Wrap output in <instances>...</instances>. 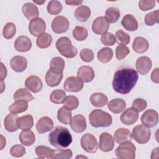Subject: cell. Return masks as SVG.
<instances>
[{
	"label": "cell",
	"mask_w": 159,
	"mask_h": 159,
	"mask_svg": "<svg viewBox=\"0 0 159 159\" xmlns=\"http://www.w3.org/2000/svg\"><path fill=\"white\" fill-rule=\"evenodd\" d=\"M138 78V73L134 69L121 68L117 70L114 75L112 88L118 93L128 94L136 84Z\"/></svg>",
	"instance_id": "6da1fadb"
},
{
	"label": "cell",
	"mask_w": 159,
	"mask_h": 159,
	"mask_svg": "<svg viewBox=\"0 0 159 159\" xmlns=\"http://www.w3.org/2000/svg\"><path fill=\"white\" fill-rule=\"evenodd\" d=\"M50 143L58 148L68 147L72 142V136L68 129L63 126H57L48 136Z\"/></svg>",
	"instance_id": "7a4b0ae2"
},
{
	"label": "cell",
	"mask_w": 159,
	"mask_h": 159,
	"mask_svg": "<svg viewBox=\"0 0 159 159\" xmlns=\"http://www.w3.org/2000/svg\"><path fill=\"white\" fill-rule=\"evenodd\" d=\"M89 120L94 127H106L111 125L112 118L109 113L101 109H94L89 114Z\"/></svg>",
	"instance_id": "3957f363"
},
{
	"label": "cell",
	"mask_w": 159,
	"mask_h": 159,
	"mask_svg": "<svg viewBox=\"0 0 159 159\" xmlns=\"http://www.w3.org/2000/svg\"><path fill=\"white\" fill-rule=\"evenodd\" d=\"M55 46L58 52L66 58H72L78 53L76 48L72 45L71 41L67 37L59 38L55 43Z\"/></svg>",
	"instance_id": "277c9868"
},
{
	"label": "cell",
	"mask_w": 159,
	"mask_h": 159,
	"mask_svg": "<svg viewBox=\"0 0 159 159\" xmlns=\"http://www.w3.org/2000/svg\"><path fill=\"white\" fill-rule=\"evenodd\" d=\"M136 147L130 141L124 142L117 147L115 153L120 159H134L135 157Z\"/></svg>",
	"instance_id": "5b68a950"
},
{
	"label": "cell",
	"mask_w": 159,
	"mask_h": 159,
	"mask_svg": "<svg viewBox=\"0 0 159 159\" xmlns=\"http://www.w3.org/2000/svg\"><path fill=\"white\" fill-rule=\"evenodd\" d=\"M150 136V130L144 125H138L133 128L132 137L140 144L147 143L149 141Z\"/></svg>",
	"instance_id": "8992f818"
},
{
	"label": "cell",
	"mask_w": 159,
	"mask_h": 159,
	"mask_svg": "<svg viewBox=\"0 0 159 159\" xmlns=\"http://www.w3.org/2000/svg\"><path fill=\"white\" fill-rule=\"evenodd\" d=\"M81 145L84 151L90 153H94L98 148L96 139L91 134L87 133L81 139Z\"/></svg>",
	"instance_id": "52a82bcc"
},
{
	"label": "cell",
	"mask_w": 159,
	"mask_h": 159,
	"mask_svg": "<svg viewBox=\"0 0 159 159\" xmlns=\"http://www.w3.org/2000/svg\"><path fill=\"white\" fill-rule=\"evenodd\" d=\"M46 24L42 18H35L31 20L29 24V32L35 37H39L45 31Z\"/></svg>",
	"instance_id": "ba28073f"
},
{
	"label": "cell",
	"mask_w": 159,
	"mask_h": 159,
	"mask_svg": "<svg viewBox=\"0 0 159 159\" xmlns=\"http://www.w3.org/2000/svg\"><path fill=\"white\" fill-rule=\"evenodd\" d=\"M69 25V21L65 17L59 16L53 19L52 29L56 34H63L67 31Z\"/></svg>",
	"instance_id": "9c48e42d"
},
{
	"label": "cell",
	"mask_w": 159,
	"mask_h": 159,
	"mask_svg": "<svg viewBox=\"0 0 159 159\" xmlns=\"http://www.w3.org/2000/svg\"><path fill=\"white\" fill-rule=\"evenodd\" d=\"M140 120L143 125L147 127H153L158 122V112L154 109H148L142 114Z\"/></svg>",
	"instance_id": "30bf717a"
},
{
	"label": "cell",
	"mask_w": 159,
	"mask_h": 159,
	"mask_svg": "<svg viewBox=\"0 0 159 159\" xmlns=\"http://www.w3.org/2000/svg\"><path fill=\"white\" fill-rule=\"evenodd\" d=\"M83 82L75 76L68 77L64 82L63 88L66 91L79 92L83 88Z\"/></svg>",
	"instance_id": "8fae6325"
},
{
	"label": "cell",
	"mask_w": 159,
	"mask_h": 159,
	"mask_svg": "<svg viewBox=\"0 0 159 159\" xmlns=\"http://www.w3.org/2000/svg\"><path fill=\"white\" fill-rule=\"evenodd\" d=\"M114 146V140L112 136L107 132H102L99 137V149L104 152L111 151Z\"/></svg>",
	"instance_id": "7c38bea8"
},
{
	"label": "cell",
	"mask_w": 159,
	"mask_h": 159,
	"mask_svg": "<svg viewBox=\"0 0 159 159\" xmlns=\"http://www.w3.org/2000/svg\"><path fill=\"white\" fill-rule=\"evenodd\" d=\"M109 28V23L107 22L105 17L103 16H100L95 19L92 24L93 31L98 35L107 32Z\"/></svg>",
	"instance_id": "4fadbf2b"
},
{
	"label": "cell",
	"mask_w": 159,
	"mask_h": 159,
	"mask_svg": "<svg viewBox=\"0 0 159 159\" xmlns=\"http://www.w3.org/2000/svg\"><path fill=\"white\" fill-rule=\"evenodd\" d=\"M136 69L137 71L142 75H147L152 67L151 59L148 57H140L136 61Z\"/></svg>",
	"instance_id": "5bb4252c"
},
{
	"label": "cell",
	"mask_w": 159,
	"mask_h": 159,
	"mask_svg": "<svg viewBox=\"0 0 159 159\" xmlns=\"http://www.w3.org/2000/svg\"><path fill=\"white\" fill-rule=\"evenodd\" d=\"M70 126L73 131L81 133L86 129V122L84 117L81 114H77L73 116L70 121Z\"/></svg>",
	"instance_id": "9a60e30c"
},
{
	"label": "cell",
	"mask_w": 159,
	"mask_h": 159,
	"mask_svg": "<svg viewBox=\"0 0 159 159\" xmlns=\"http://www.w3.org/2000/svg\"><path fill=\"white\" fill-rule=\"evenodd\" d=\"M94 71L93 69L89 66L84 65L78 68L77 72V76L83 82H91L94 78Z\"/></svg>",
	"instance_id": "2e32d148"
},
{
	"label": "cell",
	"mask_w": 159,
	"mask_h": 159,
	"mask_svg": "<svg viewBox=\"0 0 159 159\" xmlns=\"http://www.w3.org/2000/svg\"><path fill=\"white\" fill-rule=\"evenodd\" d=\"M139 118V112L132 107L127 109L120 116V121L125 125L134 124Z\"/></svg>",
	"instance_id": "e0dca14e"
},
{
	"label": "cell",
	"mask_w": 159,
	"mask_h": 159,
	"mask_svg": "<svg viewBox=\"0 0 159 159\" xmlns=\"http://www.w3.org/2000/svg\"><path fill=\"white\" fill-rule=\"evenodd\" d=\"M32 42L30 39L25 35H21L17 38L14 42L15 49L20 52H26L30 50Z\"/></svg>",
	"instance_id": "ac0fdd59"
},
{
	"label": "cell",
	"mask_w": 159,
	"mask_h": 159,
	"mask_svg": "<svg viewBox=\"0 0 159 159\" xmlns=\"http://www.w3.org/2000/svg\"><path fill=\"white\" fill-rule=\"evenodd\" d=\"M25 87L33 93H38L41 91L43 84L41 80L35 75L29 76L25 81Z\"/></svg>",
	"instance_id": "d6986e66"
},
{
	"label": "cell",
	"mask_w": 159,
	"mask_h": 159,
	"mask_svg": "<svg viewBox=\"0 0 159 159\" xmlns=\"http://www.w3.org/2000/svg\"><path fill=\"white\" fill-rule=\"evenodd\" d=\"M53 126L52 119L47 116H43L37 121L36 129L39 134H43L53 129Z\"/></svg>",
	"instance_id": "ffe728a7"
},
{
	"label": "cell",
	"mask_w": 159,
	"mask_h": 159,
	"mask_svg": "<svg viewBox=\"0 0 159 159\" xmlns=\"http://www.w3.org/2000/svg\"><path fill=\"white\" fill-rule=\"evenodd\" d=\"M11 68L16 72H22L27 66V61L26 58L22 56H15L10 61Z\"/></svg>",
	"instance_id": "44dd1931"
},
{
	"label": "cell",
	"mask_w": 159,
	"mask_h": 159,
	"mask_svg": "<svg viewBox=\"0 0 159 159\" xmlns=\"http://www.w3.org/2000/svg\"><path fill=\"white\" fill-rule=\"evenodd\" d=\"M22 11L24 16L30 20L37 18L39 15V9L37 6L31 2L24 4L22 7Z\"/></svg>",
	"instance_id": "7402d4cb"
},
{
	"label": "cell",
	"mask_w": 159,
	"mask_h": 159,
	"mask_svg": "<svg viewBox=\"0 0 159 159\" xmlns=\"http://www.w3.org/2000/svg\"><path fill=\"white\" fill-rule=\"evenodd\" d=\"M18 118L19 117L17 114L12 113L7 114L4 120L5 129L9 132H13L17 130L19 128L17 124Z\"/></svg>",
	"instance_id": "603a6c76"
},
{
	"label": "cell",
	"mask_w": 159,
	"mask_h": 159,
	"mask_svg": "<svg viewBox=\"0 0 159 159\" xmlns=\"http://www.w3.org/2000/svg\"><path fill=\"white\" fill-rule=\"evenodd\" d=\"M121 24L123 27L129 31H135L138 29V22L136 18L131 14H126L122 18Z\"/></svg>",
	"instance_id": "cb8c5ba5"
},
{
	"label": "cell",
	"mask_w": 159,
	"mask_h": 159,
	"mask_svg": "<svg viewBox=\"0 0 159 159\" xmlns=\"http://www.w3.org/2000/svg\"><path fill=\"white\" fill-rule=\"evenodd\" d=\"M132 138V137L130 131L125 128L117 129L114 135V139L119 144L125 141H131Z\"/></svg>",
	"instance_id": "d4e9b609"
},
{
	"label": "cell",
	"mask_w": 159,
	"mask_h": 159,
	"mask_svg": "<svg viewBox=\"0 0 159 159\" xmlns=\"http://www.w3.org/2000/svg\"><path fill=\"white\" fill-rule=\"evenodd\" d=\"M107 107L114 114H119L125 109L126 103L122 99L116 98L109 101Z\"/></svg>",
	"instance_id": "484cf974"
},
{
	"label": "cell",
	"mask_w": 159,
	"mask_h": 159,
	"mask_svg": "<svg viewBox=\"0 0 159 159\" xmlns=\"http://www.w3.org/2000/svg\"><path fill=\"white\" fill-rule=\"evenodd\" d=\"M149 44L146 39L142 37H137L133 42L132 48L134 50L139 53H142L147 51Z\"/></svg>",
	"instance_id": "4316f807"
},
{
	"label": "cell",
	"mask_w": 159,
	"mask_h": 159,
	"mask_svg": "<svg viewBox=\"0 0 159 159\" xmlns=\"http://www.w3.org/2000/svg\"><path fill=\"white\" fill-rule=\"evenodd\" d=\"M89 99L91 104L96 107H104L108 102L107 97L101 93H93L90 96Z\"/></svg>",
	"instance_id": "83f0119b"
},
{
	"label": "cell",
	"mask_w": 159,
	"mask_h": 159,
	"mask_svg": "<svg viewBox=\"0 0 159 159\" xmlns=\"http://www.w3.org/2000/svg\"><path fill=\"white\" fill-rule=\"evenodd\" d=\"M63 78L62 74H57L53 73L50 69L45 75V81L48 86L54 87L58 86Z\"/></svg>",
	"instance_id": "f1b7e54d"
},
{
	"label": "cell",
	"mask_w": 159,
	"mask_h": 159,
	"mask_svg": "<svg viewBox=\"0 0 159 159\" xmlns=\"http://www.w3.org/2000/svg\"><path fill=\"white\" fill-rule=\"evenodd\" d=\"M19 140L22 144L25 146H30L35 141L34 133L30 130H23L19 136Z\"/></svg>",
	"instance_id": "f546056e"
},
{
	"label": "cell",
	"mask_w": 159,
	"mask_h": 159,
	"mask_svg": "<svg viewBox=\"0 0 159 159\" xmlns=\"http://www.w3.org/2000/svg\"><path fill=\"white\" fill-rule=\"evenodd\" d=\"M18 127L22 130H30L34 125V119L31 115L23 116L17 119Z\"/></svg>",
	"instance_id": "4dcf8cb0"
},
{
	"label": "cell",
	"mask_w": 159,
	"mask_h": 159,
	"mask_svg": "<svg viewBox=\"0 0 159 159\" xmlns=\"http://www.w3.org/2000/svg\"><path fill=\"white\" fill-rule=\"evenodd\" d=\"M65 68V61L59 57H53L50 61V70L55 73L62 74Z\"/></svg>",
	"instance_id": "1f68e13d"
},
{
	"label": "cell",
	"mask_w": 159,
	"mask_h": 159,
	"mask_svg": "<svg viewBox=\"0 0 159 159\" xmlns=\"http://www.w3.org/2000/svg\"><path fill=\"white\" fill-rule=\"evenodd\" d=\"M28 109V103L27 101L24 100H18L15 101L14 103H12L9 107V111L15 114H17L19 113H22L25 112Z\"/></svg>",
	"instance_id": "d6a6232c"
},
{
	"label": "cell",
	"mask_w": 159,
	"mask_h": 159,
	"mask_svg": "<svg viewBox=\"0 0 159 159\" xmlns=\"http://www.w3.org/2000/svg\"><path fill=\"white\" fill-rule=\"evenodd\" d=\"M91 16V10L86 6H79L75 12V16L80 22H86Z\"/></svg>",
	"instance_id": "836d02e7"
},
{
	"label": "cell",
	"mask_w": 159,
	"mask_h": 159,
	"mask_svg": "<svg viewBox=\"0 0 159 159\" xmlns=\"http://www.w3.org/2000/svg\"><path fill=\"white\" fill-rule=\"evenodd\" d=\"M57 119L62 124L68 125L71 119V112L65 107H61L57 112Z\"/></svg>",
	"instance_id": "e575fe53"
},
{
	"label": "cell",
	"mask_w": 159,
	"mask_h": 159,
	"mask_svg": "<svg viewBox=\"0 0 159 159\" xmlns=\"http://www.w3.org/2000/svg\"><path fill=\"white\" fill-rule=\"evenodd\" d=\"M35 153L39 158H52L54 150L43 145H39L35 148Z\"/></svg>",
	"instance_id": "d590c367"
},
{
	"label": "cell",
	"mask_w": 159,
	"mask_h": 159,
	"mask_svg": "<svg viewBox=\"0 0 159 159\" xmlns=\"http://www.w3.org/2000/svg\"><path fill=\"white\" fill-rule=\"evenodd\" d=\"M13 98L14 101L24 100L27 102L34 99V97L31 93L25 88H20L17 89L14 94Z\"/></svg>",
	"instance_id": "8d00e7d4"
},
{
	"label": "cell",
	"mask_w": 159,
	"mask_h": 159,
	"mask_svg": "<svg viewBox=\"0 0 159 159\" xmlns=\"http://www.w3.org/2000/svg\"><path fill=\"white\" fill-rule=\"evenodd\" d=\"M52 42L51 35L48 33H43L39 36L36 40V44L40 48H46L50 46Z\"/></svg>",
	"instance_id": "74e56055"
},
{
	"label": "cell",
	"mask_w": 159,
	"mask_h": 159,
	"mask_svg": "<svg viewBox=\"0 0 159 159\" xmlns=\"http://www.w3.org/2000/svg\"><path fill=\"white\" fill-rule=\"evenodd\" d=\"M120 17V11L116 7H109L105 12V18L109 23L116 22Z\"/></svg>",
	"instance_id": "f35d334b"
},
{
	"label": "cell",
	"mask_w": 159,
	"mask_h": 159,
	"mask_svg": "<svg viewBox=\"0 0 159 159\" xmlns=\"http://www.w3.org/2000/svg\"><path fill=\"white\" fill-rule=\"evenodd\" d=\"M98 58L102 63H107L111 60L113 57L112 50L108 47H104L98 52Z\"/></svg>",
	"instance_id": "ab89813d"
},
{
	"label": "cell",
	"mask_w": 159,
	"mask_h": 159,
	"mask_svg": "<svg viewBox=\"0 0 159 159\" xmlns=\"http://www.w3.org/2000/svg\"><path fill=\"white\" fill-rule=\"evenodd\" d=\"M66 98V93L62 89H55L50 94V99L55 104H61Z\"/></svg>",
	"instance_id": "60d3db41"
},
{
	"label": "cell",
	"mask_w": 159,
	"mask_h": 159,
	"mask_svg": "<svg viewBox=\"0 0 159 159\" xmlns=\"http://www.w3.org/2000/svg\"><path fill=\"white\" fill-rule=\"evenodd\" d=\"M88 30L84 27L76 26L73 30V36L77 41H83L88 37Z\"/></svg>",
	"instance_id": "b9f144b4"
},
{
	"label": "cell",
	"mask_w": 159,
	"mask_h": 159,
	"mask_svg": "<svg viewBox=\"0 0 159 159\" xmlns=\"http://www.w3.org/2000/svg\"><path fill=\"white\" fill-rule=\"evenodd\" d=\"M63 6L61 2L58 1H50L47 5V11L51 15H57L61 12Z\"/></svg>",
	"instance_id": "7bdbcfd3"
},
{
	"label": "cell",
	"mask_w": 159,
	"mask_h": 159,
	"mask_svg": "<svg viewBox=\"0 0 159 159\" xmlns=\"http://www.w3.org/2000/svg\"><path fill=\"white\" fill-rule=\"evenodd\" d=\"M159 22V11L156 10L154 11L147 13L145 17V23L148 26H152L155 24Z\"/></svg>",
	"instance_id": "ee69618b"
},
{
	"label": "cell",
	"mask_w": 159,
	"mask_h": 159,
	"mask_svg": "<svg viewBox=\"0 0 159 159\" xmlns=\"http://www.w3.org/2000/svg\"><path fill=\"white\" fill-rule=\"evenodd\" d=\"M64 107H66L69 110H75L79 106L78 99L75 96H68L65 98L63 102Z\"/></svg>",
	"instance_id": "f6af8a7d"
},
{
	"label": "cell",
	"mask_w": 159,
	"mask_h": 159,
	"mask_svg": "<svg viewBox=\"0 0 159 159\" xmlns=\"http://www.w3.org/2000/svg\"><path fill=\"white\" fill-rule=\"evenodd\" d=\"M16 32V25L12 22H7L4 27L2 30L3 37L6 39H12Z\"/></svg>",
	"instance_id": "bcb514c9"
},
{
	"label": "cell",
	"mask_w": 159,
	"mask_h": 159,
	"mask_svg": "<svg viewBox=\"0 0 159 159\" xmlns=\"http://www.w3.org/2000/svg\"><path fill=\"white\" fill-rule=\"evenodd\" d=\"M73 152L70 149L64 150L60 148L58 150H54V153L52 156L53 159H69L72 157Z\"/></svg>",
	"instance_id": "7dc6e473"
},
{
	"label": "cell",
	"mask_w": 159,
	"mask_h": 159,
	"mask_svg": "<svg viewBox=\"0 0 159 159\" xmlns=\"http://www.w3.org/2000/svg\"><path fill=\"white\" fill-rule=\"evenodd\" d=\"M115 38L116 42L119 44H122V45H127L130 39V35L127 34L124 32L122 30L119 29L118 30L116 34H115Z\"/></svg>",
	"instance_id": "c3c4849f"
},
{
	"label": "cell",
	"mask_w": 159,
	"mask_h": 159,
	"mask_svg": "<svg viewBox=\"0 0 159 159\" xmlns=\"http://www.w3.org/2000/svg\"><path fill=\"white\" fill-rule=\"evenodd\" d=\"M130 53V50L129 48L122 44H119L116 49V57L119 60H123L125 58L128 54Z\"/></svg>",
	"instance_id": "681fc988"
},
{
	"label": "cell",
	"mask_w": 159,
	"mask_h": 159,
	"mask_svg": "<svg viewBox=\"0 0 159 159\" xmlns=\"http://www.w3.org/2000/svg\"><path fill=\"white\" fill-rule=\"evenodd\" d=\"M101 41L102 43L106 46H112L116 42L115 36L110 32H106L102 34Z\"/></svg>",
	"instance_id": "f907efd6"
},
{
	"label": "cell",
	"mask_w": 159,
	"mask_h": 159,
	"mask_svg": "<svg viewBox=\"0 0 159 159\" xmlns=\"http://www.w3.org/2000/svg\"><path fill=\"white\" fill-rule=\"evenodd\" d=\"M10 153L12 157H21L25 154V148L21 145H15L11 148Z\"/></svg>",
	"instance_id": "816d5d0a"
},
{
	"label": "cell",
	"mask_w": 159,
	"mask_h": 159,
	"mask_svg": "<svg viewBox=\"0 0 159 159\" xmlns=\"http://www.w3.org/2000/svg\"><path fill=\"white\" fill-rule=\"evenodd\" d=\"M81 59L85 62H91L94 60V53L89 48H83L80 53Z\"/></svg>",
	"instance_id": "f5cc1de1"
},
{
	"label": "cell",
	"mask_w": 159,
	"mask_h": 159,
	"mask_svg": "<svg viewBox=\"0 0 159 159\" xmlns=\"http://www.w3.org/2000/svg\"><path fill=\"white\" fill-rule=\"evenodd\" d=\"M147 106V103L145 100L142 98H137L135 99L132 105V107L137 111L138 112L143 111Z\"/></svg>",
	"instance_id": "db71d44e"
},
{
	"label": "cell",
	"mask_w": 159,
	"mask_h": 159,
	"mask_svg": "<svg viewBox=\"0 0 159 159\" xmlns=\"http://www.w3.org/2000/svg\"><path fill=\"white\" fill-rule=\"evenodd\" d=\"M155 1L142 0L139 2V7L142 11H146L153 8L155 6Z\"/></svg>",
	"instance_id": "11a10c76"
},
{
	"label": "cell",
	"mask_w": 159,
	"mask_h": 159,
	"mask_svg": "<svg viewBox=\"0 0 159 159\" xmlns=\"http://www.w3.org/2000/svg\"><path fill=\"white\" fill-rule=\"evenodd\" d=\"M151 80L155 83H159V68H156L151 74Z\"/></svg>",
	"instance_id": "9f6ffc18"
},
{
	"label": "cell",
	"mask_w": 159,
	"mask_h": 159,
	"mask_svg": "<svg viewBox=\"0 0 159 159\" xmlns=\"http://www.w3.org/2000/svg\"><path fill=\"white\" fill-rule=\"evenodd\" d=\"M7 76V70L3 63L1 62V80L3 81Z\"/></svg>",
	"instance_id": "6f0895ef"
},
{
	"label": "cell",
	"mask_w": 159,
	"mask_h": 159,
	"mask_svg": "<svg viewBox=\"0 0 159 159\" xmlns=\"http://www.w3.org/2000/svg\"><path fill=\"white\" fill-rule=\"evenodd\" d=\"M65 3L70 6H78L80 5L83 3V1H76V0H66L65 1Z\"/></svg>",
	"instance_id": "680465c9"
},
{
	"label": "cell",
	"mask_w": 159,
	"mask_h": 159,
	"mask_svg": "<svg viewBox=\"0 0 159 159\" xmlns=\"http://www.w3.org/2000/svg\"><path fill=\"white\" fill-rule=\"evenodd\" d=\"M1 150H2V148H4V147L6 145V139H4V137L1 135Z\"/></svg>",
	"instance_id": "91938a15"
},
{
	"label": "cell",
	"mask_w": 159,
	"mask_h": 159,
	"mask_svg": "<svg viewBox=\"0 0 159 159\" xmlns=\"http://www.w3.org/2000/svg\"><path fill=\"white\" fill-rule=\"evenodd\" d=\"M34 2H35V3H37V4H40V5H41V4H42L43 3H44L45 2V1H34Z\"/></svg>",
	"instance_id": "94428289"
},
{
	"label": "cell",
	"mask_w": 159,
	"mask_h": 159,
	"mask_svg": "<svg viewBox=\"0 0 159 159\" xmlns=\"http://www.w3.org/2000/svg\"><path fill=\"white\" fill-rule=\"evenodd\" d=\"M87 158V157H84V156H77V157H76V158Z\"/></svg>",
	"instance_id": "6125c7cd"
}]
</instances>
